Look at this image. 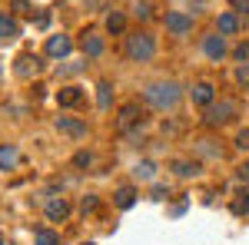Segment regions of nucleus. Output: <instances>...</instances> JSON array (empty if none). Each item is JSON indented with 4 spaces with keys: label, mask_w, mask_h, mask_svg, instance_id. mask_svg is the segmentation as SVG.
I'll list each match as a JSON object with an SVG mask.
<instances>
[{
    "label": "nucleus",
    "mask_w": 249,
    "mask_h": 245,
    "mask_svg": "<svg viewBox=\"0 0 249 245\" xmlns=\"http://www.w3.org/2000/svg\"><path fill=\"white\" fill-rule=\"evenodd\" d=\"M153 199H156V202H163V199H170V189H166V186H160V182H156V186H153Z\"/></svg>",
    "instance_id": "c756f323"
},
{
    "label": "nucleus",
    "mask_w": 249,
    "mask_h": 245,
    "mask_svg": "<svg viewBox=\"0 0 249 245\" xmlns=\"http://www.w3.org/2000/svg\"><path fill=\"white\" fill-rule=\"evenodd\" d=\"M193 103L196 106H213V99H216V90H213V83H193Z\"/></svg>",
    "instance_id": "9b49d317"
},
{
    "label": "nucleus",
    "mask_w": 249,
    "mask_h": 245,
    "mask_svg": "<svg viewBox=\"0 0 249 245\" xmlns=\"http://www.w3.org/2000/svg\"><path fill=\"white\" fill-rule=\"evenodd\" d=\"M186 206H190V199H179V202L170 209V215H183V212H186Z\"/></svg>",
    "instance_id": "2f4dec72"
},
{
    "label": "nucleus",
    "mask_w": 249,
    "mask_h": 245,
    "mask_svg": "<svg viewBox=\"0 0 249 245\" xmlns=\"http://www.w3.org/2000/svg\"><path fill=\"white\" fill-rule=\"evenodd\" d=\"M173 172H176L179 179H193V176L203 172V166H199L196 159H173Z\"/></svg>",
    "instance_id": "f8f14e48"
},
{
    "label": "nucleus",
    "mask_w": 249,
    "mask_h": 245,
    "mask_svg": "<svg viewBox=\"0 0 249 245\" xmlns=\"http://www.w3.org/2000/svg\"><path fill=\"white\" fill-rule=\"evenodd\" d=\"M203 53H206L210 60H216V63H219V60L226 57V40L219 37V33H210V37H203Z\"/></svg>",
    "instance_id": "1a4fd4ad"
},
{
    "label": "nucleus",
    "mask_w": 249,
    "mask_h": 245,
    "mask_svg": "<svg viewBox=\"0 0 249 245\" xmlns=\"http://www.w3.org/2000/svg\"><path fill=\"white\" fill-rule=\"evenodd\" d=\"M70 50H73V40H70V37H63V33H57V37H47V57L60 60V57H67Z\"/></svg>",
    "instance_id": "6e6552de"
},
{
    "label": "nucleus",
    "mask_w": 249,
    "mask_h": 245,
    "mask_svg": "<svg viewBox=\"0 0 249 245\" xmlns=\"http://www.w3.org/2000/svg\"><path fill=\"white\" fill-rule=\"evenodd\" d=\"M87 245H96V242H87Z\"/></svg>",
    "instance_id": "c9c22d12"
},
{
    "label": "nucleus",
    "mask_w": 249,
    "mask_h": 245,
    "mask_svg": "<svg viewBox=\"0 0 249 245\" xmlns=\"http://www.w3.org/2000/svg\"><path fill=\"white\" fill-rule=\"evenodd\" d=\"M17 163H20L17 146H0V169H14Z\"/></svg>",
    "instance_id": "6ab92c4d"
},
{
    "label": "nucleus",
    "mask_w": 249,
    "mask_h": 245,
    "mask_svg": "<svg viewBox=\"0 0 249 245\" xmlns=\"http://www.w3.org/2000/svg\"><path fill=\"white\" fill-rule=\"evenodd\" d=\"M0 245H3V235H0Z\"/></svg>",
    "instance_id": "f704fd0d"
},
{
    "label": "nucleus",
    "mask_w": 249,
    "mask_h": 245,
    "mask_svg": "<svg viewBox=\"0 0 249 245\" xmlns=\"http://www.w3.org/2000/svg\"><path fill=\"white\" fill-rule=\"evenodd\" d=\"M133 176H136V179H143V182H150V179H156V163H150V159L136 163V166H133Z\"/></svg>",
    "instance_id": "aec40b11"
},
{
    "label": "nucleus",
    "mask_w": 249,
    "mask_h": 245,
    "mask_svg": "<svg viewBox=\"0 0 249 245\" xmlns=\"http://www.w3.org/2000/svg\"><path fill=\"white\" fill-rule=\"evenodd\" d=\"M232 215H249V189L246 192H239V196H236V199H232Z\"/></svg>",
    "instance_id": "5701e85b"
},
{
    "label": "nucleus",
    "mask_w": 249,
    "mask_h": 245,
    "mask_svg": "<svg viewBox=\"0 0 249 245\" xmlns=\"http://www.w3.org/2000/svg\"><path fill=\"white\" fill-rule=\"evenodd\" d=\"M110 103H113V86H110V80H100L96 83V106L110 110Z\"/></svg>",
    "instance_id": "f3484780"
},
{
    "label": "nucleus",
    "mask_w": 249,
    "mask_h": 245,
    "mask_svg": "<svg viewBox=\"0 0 249 245\" xmlns=\"http://www.w3.org/2000/svg\"><path fill=\"white\" fill-rule=\"evenodd\" d=\"M236 176H239V179H249V163H243V166L236 169Z\"/></svg>",
    "instance_id": "72a5a7b5"
},
{
    "label": "nucleus",
    "mask_w": 249,
    "mask_h": 245,
    "mask_svg": "<svg viewBox=\"0 0 249 245\" xmlns=\"http://www.w3.org/2000/svg\"><path fill=\"white\" fill-rule=\"evenodd\" d=\"M236 113H239V103H236V99H219V103L206 106L203 123H206V126H223V123H230Z\"/></svg>",
    "instance_id": "7ed1b4c3"
},
{
    "label": "nucleus",
    "mask_w": 249,
    "mask_h": 245,
    "mask_svg": "<svg viewBox=\"0 0 249 245\" xmlns=\"http://www.w3.org/2000/svg\"><path fill=\"white\" fill-rule=\"evenodd\" d=\"M20 37V23L10 14H0V40H17Z\"/></svg>",
    "instance_id": "dca6fc26"
},
{
    "label": "nucleus",
    "mask_w": 249,
    "mask_h": 245,
    "mask_svg": "<svg viewBox=\"0 0 249 245\" xmlns=\"http://www.w3.org/2000/svg\"><path fill=\"white\" fill-rule=\"evenodd\" d=\"M123 30H126V17H123L120 10L107 14V33H123Z\"/></svg>",
    "instance_id": "412c9836"
},
{
    "label": "nucleus",
    "mask_w": 249,
    "mask_h": 245,
    "mask_svg": "<svg viewBox=\"0 0 249 245\" xmlns=\"http://www.w3.org/2000/svg\"><path fill=\"white\" fill-rule=\"evenodd\" d=\"M232 60H239V63H246V60H249V43H239V47L232 50Z\"/></svg>",
    "instance_id": "bb28decb"
},
{
    "label": "nucleus",
    "mask_w": 249,
    "mask_h": 245,
    "mask_svg": "<svg viewBox=\"0 0 249 245\" xmlns=\"http://www.w3.org/2000/svg\"><path fill=\"white\" fill-rule=\"evenodd\" d=\"M179 96H183V86L173 83V80H166V83H153V86H146L143 99H146L150 106H156V110H173V106L179 103Z\"/></svg>",
    "instance_id": "f257e3e1"
},
{
    "label": "nucleus",
    "mask_w": 249,
    "mask_h": 245,
    "mask_svg": "<svg viewBox=\"0 0 249 245\" xmlns=\"http://www.w3.org/2000/svg\"><path fill=\"white\" fill-rule=\"evenodd\" d=\"M57 103L60 106H80L83 103V90L80 86H63V90H57Z\"/></svg>",
    "instance_id": "4468645a"
},
{
    "label": "nucleus",
    "mask_w": 249,
    "mask_h": 245,
    "mask_svg": "<svg viewBox=\"0 0 249 245\" xmlns=\"http://www.w3.org/2000/svg\"><path fill=\"white\" fill-rule=\"evenodd\" d=\"M80 47H83V53H87L90 60L103 57V37H96L93 30H87V33L80 37Z\"/></svg>",
    "instance_id": "9d476101"
},
{
    "label": "nucleus",
    "mask_w": 249,
    "mask_h": 245,
    "mask_svg": "<svg viewBox=\"0 0 249 245\" xmlns=\"http://www.w3.org/2000/svg\"><path fill=\"white\" fill-rule=\"evenodd\" d=\"M40 70H43V60H40L37 53H20V57L14 60V73H17L20 80H30V76H37Z\"/></svg>",
    "instance_id": "39448f33"
},
{
    "label": "nucleus",
    "mask_w": 249,
    "mask_h": 245,
    "mask_svg": "<svg viewBox=\"0 0 249 245\" xmlns=\"http://www.w3.org/2000/svg\"><path fill=\"white\" fill-rule=\"evenodd\" d=\"M10 7H14L17 14H30V0H14Z\"/></svg>",
    "instance_id": "7c9ffc66"
},
{
    "label": "nucleus",
    "mask_w": 249,
    "mask_h": 245,
    "mask_svg": "<svg viewBox=\"0 0 249 245\" xmlns=\"http://www.w3.org/2000/svg\"><path fill=\"white\" fill-rule=\"evenodd\" d=\"M34 242H37V245H60V235L53 232V229H37Z\"/></svg>",
    "instance_id": "4be33fe9"
},
{
    "label": "nucleus",
    "mask_w": 249,
    "mask_h": 245,
    "mask_svg": "<svg viewBox=\"0 0 249 245\" xmlns=\"http://www.w3.org/2000/svg\"><path fill=\"white\" fill-rule=\"evenodd\" d=\"M166 30H170L173 37H186V33H193V14H186V10H173V14H166Z\"/></svg>",
    "instance_id": "423d86ee"
},
{
    "label": "nucleus",
    "mask_w": 249,
    "mask_h": 245,
    "mask_svg": "<svg viewBox=\"0 0 249 245\" xmlns=\"http://www.w3.org/2000/svg\"><path fill=\"white\" fill-rule=\"evenodd\" d=\"M140 123H143V110H140V103H133V99H130V103H123V106H120V113H116V130H120V132H130L133 126H140Z\"/></svg>",
    "instance_id": "20e7f679"
},
{
    "label": "nucleus",
    "mask_w": 249,
    "mask_h": 245,
    "mask_svg": "<svg viewBox=\"0 0 249 245\" xmlns=\"http://www.w3.org/2000/svg\"><path fill=\"white\" fill-rule=\"evenodd\" d=\"M133 202H136V189L133 186H120L113 192V206L116 209H133Z\"/></svg>",
    "instance_id": "2eb2a0df"
},
{
    "label": "nucleus",
    "mask_w": 249,
    "mask_h": 245,
    "mask_svg": "<svg viewBox=\"0 0 249 245\" xmlns=\"http://www.w3.org/2000/svg\"><path fill=\"white\" fill-rule=\"evenodd\" d=\"M90 163H93V156H90V152H77V156H73V166H80V169H83V166H90Z\"/></svg>",
    "instance_id": "c85d7f7f"
},
{
    "label": "nucleus",
    "mask_w": 249,
    "mask_h": 245,
    "mask_svg": "<svg viewBox=\"0 0 249 245\" xmlns=\"http://www.w3.org/2000/svg\"><path fill=\"white\" fill-rule=\"evenodd\" d=\"M53 126H57V132L70 136V139H83V136H87V123L77 119V116H57Z\"/></svg>",
    "instance_id": "0eeeda50"
},
{
    "label": "nucleus",
    "mask_w": 249,
    "mask_h": 245,
    "mask_svg": "<svg viewBox=\"0 0 249 245\" xmlns=\"http://www.w3.org/2000/svg\"><path fill=\"white\" fill-rule=\"evenodd\" d=\"M96 202H100L96 196H83V199H80V212H83V215H87V212H93Z\"/></svg>",
    "instance_id": "a878e982"
},
{
    "label": "nucleus",
    "mask_w": 249,
    "mask_h": 245,
    "mask_svg": "<svg viewBox=\"0 0 249 245\" xmlns=\"http://www.w3.org/2000/svg\"><path fill=\"white\" fill-rule=\"evenodd\" d=\"M236 83H239V86H246V90H249V60H246V63H239V66H236Z\"/></svg>",
    "instance_id": "b1692460"
},
{
    "label": "nucleus",
    "mask_w": 249,
    "mask_h": 245,
    "mask_svg": "<svg viewBox=\"0 0 249 245\" xmlns=\"http://www.w3.org/2000/svg\"><path fill=\"white\" fill-rule=\"evenodd\" d=\"M126 57L136 63H150L156 57V43L150 33H130L126 37Z\"/></svg>",
    "instance_id": "f03ea898"
},
{
    "label": "nucleus",
    "mask_w": 249,
    "mask_h": 245,
    "mask_svg": "<svg viewBox=\"0 0 249 245\" xmlns=\"http://www.w3.org/2000/svg\"><path fill=\"white\" fill-rule=\"evenodd\" d=\"M236 146H239L243 152L249 149V126H246V130H239V132H236Z\"/></svg>",
    "instance_id": "cd10ccee"
},
{
    "label": "nucleus",
    "mask_w": 249,
    "mask_h": 245,
    "mask_svg": "<svg viewBox=\"0 0 249 245\" xmlns=\"http://www.w3.org/2000/svg\"><path fill=\"white\" fill-rule=\"evenodd\" d=\"M239 30V17L236 14H219V37H232Z\"/></svg>",
    "instance_id": "a211bd4d"
},
{
    "label": "nucleus",
    "mask_w": 249,
    "mask_h": 245,
    "mask_svg": "<svg viewBox=\"0 0 249 245\" xmlns=\"http://www.w3.org/2000/svg\"><path fill=\"white\" fill-rule=\"evenodd\" d=\"M67 215H70V202H67V199L57 196V199L47 202V219H50V222H63Z\"/></svg>",
    "instance_id": "ddd939ff"
},
{
    "label": "nucleus",
    "mask_w": 249,
    "mask_h": 245,
    "mask_svg": "<svg viewBox=\"0 0 249 245\" xmlns=\"http://www.w3.org/2000/svg\"><path fill=\"white\" fill-rule=\"evenodd\" d=\"M136 17L150 20V17H153V3H150V0H140V3H136Z\"/></svg>",
    "instance_id": "393cba45"
},
{
    "label": "nucleus",
    "mask_w": 249,
    "mask_h": 245,
    "mask_svg": "<svg viewBox=\"0 0 249 245\" xmlns=\"http://www.w3.org/2000/svg\"><path fill=\"white\" fill-rule=\"evenodd\" d=\"M232 7H236V10H243V14H249V0H232Z\"/></svg>",
    "instance_id": "473e14b6"
}]
</instances>
